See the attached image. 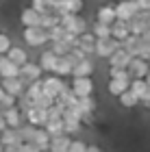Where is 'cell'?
Here are the masks:
<instances>
[{
  "label": "cell",
  "instance_id": "cell-1",
  "mask_svg": "<svg viewBox=\"0 0 150 152\" xmlns=\"http://www.w3.org/2000/svg\"><path fill=\"white\" fill-rule=\"evenodd\" d=\"M24 41L29 46H44L46 41H50L48 28H44V26H26L24 28Z\"/></svg>",
  "mask_w": 150,
  "mask_h": 152
},
{
  "label": "cell",
  "instance_id": "cell-2",
  "mask_svg": "<svg viewBox=\"0 0 150 152\" xmlns=\"http://www.w3.org/2000/svg\"><path fill=\"white\" fill-rule=\"evenodd\" d=\"M61 24H63V28H65V31L76 33V35H83L85 28H87L85 20L80 18L78 13H65V15H61Z\"/></svg>",
  "mask_w": 150,
  "mask_h": 152
},
{
  "label": "cell",
  "instance_id": "cell-3",
  "mask_svg": "<svg viewBox=\"0 0 150 152\" xmlns=\"http://www.w3.org/2000/svg\"><path fill=\"white\" fill-rule=\"evenodd\" d=\"M150 72V61L144 57H133L128 63V74L131 78H146V74Z\"/></svg>",
  "mask_w": 150,
  "mask_h": 152
},
{
  "label": "cell",
  "instance_id": "cell-4",
  "mask_svg": "<svg viewBox=\"0 0 150 152\" xmlns=\"http://www.w3.org/2000/svg\"><path fill=\"white\" fill-rule=\"evenodd\" d=\"M120 48V41L115 37H96V54L100 57H111V54Z\"/></svg>",
  "mask_w": 150,
  "mask_h": 152
},
{
  "label": "cell",
  "instance_id": "cell-5",
  "mask_svg": "<svg viewBox=\"0 0 150 152\" xmlns=\"http://www.w3.org/2000/svg\"><path fill=\"white\" fill-rule=\"evenodd\" d=\"M83 9V0H54L52 11L59 13V15H65V13H78Z\"/></svg>",
  "mask_w": 150,
  "mask_h": 152
},
{
  "label": "cell",
  "instance_id": "cell-6",
  "mask_svg": "<svg viewBox=\"0 0 150 152\" xmlns=\"http://www.w3.org/2000/svg\"><path fill=\"white\" fill-rule=\"evenodd\" d=\"M137 11H139V7H137L135 0H120V2L115 4V13H118V18L120 20H126V22L131 18L137 15Z\"/></svg>",
  "mask_w": 150,
  "mask_h": 152
},
{
  "label": "cell",
  "instance_id": "cell-7",
  "mask_svg": "<svg viewBox=\"0 0 150 152\" xmlns=\"http://www.w3.org/2000/svg\"><path fill=\"white\" fill-rule=\"evenodd\" d=\"M72 89H74V94H76L78 98H83V96H91V91H94V83H91L89 76H74Z\"/></svg>",
  "mask_w": 150,
  "mask_h": 152
},
{
  "label": "cell",
  "instance_id": "cell-8",
  "mask_svg": "<svg viewBox=\"0 0 150 152\" xmlns=\"http://www.w3.org/2000/svg\"><path fill=\"white\" fill-rule=\"evenodd\" d=\"M131 59H133V54L126 50V48H118L111 57H109V63H111V67H128V63H131Z\"/></svg>",
  "mask_w": 150,
  "mask_h": 152
},
{
  "label": "cell",
  "instance_id": "cell-9",
  "mask_svg": "<svg viewBox=\"0 0 150 152\" xmlns=\"http://www.w3.org/2000/svg\"><path fill=\"white\" fill-rule=\"evenodd\" d=\"M74 63H76V59H74L70 52H67V54H61V57L57 59V65H54V74H59V76H67V74H72Z\"/></svg>",
  "mask_w": 150,
  "mask_h": 152
},
{
  "label": "cell",
  "instance_id": "cell-10",
  "mask_svg": "<svg viewBox=\"0 0 150 152\" xmlns=\"http://www.w3.org/2000/svg\"><path fill=\"white\" fill-rule=\"evenodd\" d=\"M42 72H44V70H42V65L29 63V61H26L24 65H20V76H22V80H24V83H33V80H37Z\"/></svg>",
  "mask_w": 150,
  "mask_h": 152
},
{
  "label": "cell",
  "instance_id": "cell-11",
  "mask_svg": "<svg viewBox=\"0 0 150 152\" xmlns=\"http://www.w3.org/2000/svg\"><path fill=\"white\" fill-rule=\"evenodd\" d=\"M128 87H131V78L128 76H111V80H109V94L111 96H120Z\"/></svg>",
  "mask_w": 150,
  "mask_h": 152
},
{
  "label": "cell",
  "instance_id": "cell-12",
  "mask_svg": "<svg viewBox=\"0 0 150 152\" xmlns=\"http://www.w3.org/2000/svg\"><path fill=\"white\" fill-rule=\"evenodd\" d=\"M26 117H29V122L33 126H44L46 122H48V109H39L33 104L29 111H26Z\"/></svg>",
  "mask_w": 150,
  "mask_h": 152
},
{
  "label": "cell",
  "instance_id": "cell-13",
  "mask_svg": "<svg viewBox=\"0 0 150 152\" xmlns=\"http://www.w3.org/2000/svg\"><path fill=\"white\" fill-rule=\"evenodd\" d=\"M63 89H65V83L59 78V74L57 76H48V78L44 80V91L54 96V98H59V94L63 91Z\"/></svg>",
  "mask_w": 150,
  "mask_h": 152
},
{
  "label": "cell",
  "instance_id": "cell-14",
  "mask_svg": "<svg viewBox=\"0 0 150 152\" xmlns=\"http://www.w3.org/2000/svg\"><path fill=\"white\" fill-rule=\"evenodd\" d=\"M128 35H131V26H128V22L118 18V20L111 24V37H115L118 41H122V39H126Z\"/></svg>",
  "mask_w": 150,
  "mask_h": 152
},
{
  "label": "cell",
  "instance_id": "cell-15",
  "mask_svg": "<svg viewBox=\"0 0 150 152\" xmlns=\"http://www.w3.org/2000/svg\"><path fill=\"white\" fill-rule=\"evenodd\" d=\"M0 76L2 78H9V76H20V65L9 57L0 59Z\"/></svg>",
  "mask_w": 150,
  "mask_h": 152
},
{
  "label": "cell",
  "instance_id": "cell-16",
  "mask_svg": "<svg viewBox=\"0 0 150 152\" xmlns=\"http://www.w3.org/2000/svg\"><path fill=\"white\" fill-rule=\"evenodd\" d=\"M2 87H4L7 94L20 96V94H22V89H24V80H22V76H9V78L2 80Z\"/></svg>",
  "mask_w": 150,
  "mask_h": 152
},
{
  "label": "cell",
  "instance_id": "cell-17",
  "mask_svg": "<svg viewBox=\"0 0 150 152\" xmlns=\"http://www.w3.org/2000/svg\"><path fill=\"white\" fill-rule=\"evenodd\" d=\"M22 24L24 26H39V22H42V13H39L37 9H33V7H29V9L22 11Z\"/></svg>",
  "mask_w": 150,
  "mask_h": 152
},
{
  "label": "cell",
  "instance_id": "cell-18",
  "mask_svg": "<svg viewBox=\"0 0 150 152\" xmlns=\"http://www.w3.org/2000/svg\"><path fill=\"white\" fill-rule=\"evenodd\" d=\"M33 148L35 150H48L50 148V133L48 130H35V137H33Z\"/></svg>",
  "mask_w": 150,
  "mask_h": 152
},
{
  "label": "cell",
  "instance_id": "cell-19",
  "mask_svg": "<svg viewBox=\"0 0 150 152\" xmlns=\"http://www.w3.org/2000/svg\"><path fill=\"white\" fill-rule=\"evenodd\" d=\"M70 137H67L65 133H61V135H54L50 137V150L54 152H63V150H70Z\"/></svg>",
  "mask_w": 150,
  "mask_h": 152
},
{
  "label": "cell",
  "instance_id": "cell-20",
  "mask_svg": "<svg viewBox=\"0 0 150 152\" xmlns=\"http://www.w3.org/2000/svg\"><path fill=\"white\" fill-rule=\"evenodd\" d=\"M96 15H98V22H105V24H113L115 20H118L115 7H111V4H105V7H100Z\"/></svg>",
  "mask_w": 150,
  "mask_h": 152
},
{
  "label": "cell",
  "instance_id": "cell-21",
  "mask_svg": "<svg viewBox=\"0 0 150 152\" xmlns=\"http://www.w3.org/2000/svg\"><path fill=\"white\" fill-rule=\"evenodd\" d=\"M57 59H59V54H57V52L46 50V52L42 54V59H39V65H42V70H44V72H54Z\"/></svg>",
  "mask_w": 150,
  "mask_h": 152
},
{
  "label": "cell",
  "instance_id": "cell-22",
  "mask_svg": "<svg viewBox=\"0 0 150 152\" xmlns=\"http://www.w3.org/2000/svg\"><path fill=\"white\" fill-rule=\"evenodd\" d=\"M91 72H94V63L87 61V59L76 61L74 67H72V76H91Z\"/></svg>",
  "mask_w": 150,
  "mask_h": 152
},
{
  "label": "cell",
  "instance_id": "cell-23",
  "mask_svg": "<svg viewBox=\"0 0 150 152\" xmlns=\"http://www.w3.org/2000/svg\"><path fill=\"white\" fill-rule=\"evenodd\" d=\"M44 126H46V130L50 133V137L65 133V120H63V117H52V120H48Z\"/></svg>",
  "mask_w": 150,
  "mask_h": 152
},
{
  "label": "cell",
  "instance_id": "cell-24",
  "mask_svg": "<svg viewBox=\"0 0 150 152\" xmlns=\"http://www.w3.org/2000/svg\"><path fill=\"white\" fill-rule=\"evenodd\" d=\"M118 98H120V104L124 107V109H133V107H137V102H141V100L137 98V96H135V94L131 91V87H128L126 91H122V94L118 96Z\"/></svg>",
  "mask_w": 150,
  "mask_h": 152
},
{
  "label": "cell",
  "instance_id": "cell-25",
  "mask_svg": "<svg viewBox=\"0 0 150 152\" xmlns=\"http://www.w3.org/2000/svg\"><path fill=\"white\" fill-rule=\"evenodd\" d=\"M131 91L141 100L148 94V83H146V78H131Z\"/></svg>",
  "mask_w": 150,
  "mask_h": 152
},
{
  "label": "cell",
  "instance_id": "cell-26",
  "mask_svg": "<svg viewBox=\"0 0 150 152\" xmlns=\"http://www.w3.org/2000/svg\"><path fill=\"white\" fill-rule=\"evenodd\" d=\"M2 115H4V120H7V124H9L11 128H18V124H20V109L15 104L9 107V109H4Z\"/></svg>",
  "mask_w": 150,
  "mask_h": 152
},
{
  "label": "cell",
  "instance_id": "cell-27",
  "mask_svg": "<svg viewBox=\"0 0 150 152\" xmlns=\"http://www.w3.org/2000/svg\"><path fill=\"white\" fill-rule=\"evenodd\" d=\"M7 57L13 59L18 65H24L26 61H29V54H26V50H22V48H18V46H11L9 52H7Z\"/></svg>",
  "mask_w": 150,
  "mask_h": 152
},
{
  "label": "cell",
  "instance_id": "cell-28",
  "mask_svg": "<svg viewBox=\"0 0 150 152\" xmlns=\"http://www.w3.org/2000/svg\"><path fill=\"white\" fill-rule=\"evenodd\" d=\"M54 102H57V98H54V96H50V94H46V91H42L37 96L35 100H33V104L35 107H39V109H50Z\"/></svg>",
  "mask_w": 150,
  "mask_h": 152
},
{
  "label": "cell",
  "instance_id": "cell-29",
  "mask_svg": "<svg viewBox=\"0 0 150 152\" xmlns=\"http://www.w3.org/2000/svg\"><path fill=\"white\" fill-rule=\"evenodd\" d=\"M78 104H80V109H83L87 115H94V111H96V102L91 100V96H83V98H78Z\"/></svg>",
  "mask_w": 150,
  "mask_h": 152
},
{
  "label": "cell",
  "instance_id": "cell-30",
  "mask_svg": "<svg viewBox=\"0 0 150 152\" xmlns=\"http://www.w3.org/2000/svg\"><path fill=\"white\" fill-rule=\"evenodd\" d=\"M94 35L96 37H111V24H105V22H96L94 24Z\"/></svg>",
  "mask_w": 150,
  "mask_h": 152
},
{
  "label": "cell",
  "instance_id": "cell-31",
  "mask_svg": "<svg viewBox=\"0 0 150 152\" xmlns=\"http://www.w3.org/2000/svg\"><path fill=\"white\" fill-rule=\"evenodd\" d=\"M42 91H44V80H39V78H37V80H33L31 85H29V91H26V96H29L31 100H35Z\"/></svg>",
  "mask_w": 150,
  "mask_h": 152
},
{
  "label": "cell",
  "instance_id": "cell-32",
  "mask_svg": "<svg viewBox=\"0 0 150 152\" xmlns=\"http://www.w3.org/2000/svg\"><path fill=\"white\" fill-rule=\"evenodd\" d=\"M50 50H52V52H57L59 57H61V54H67V52H70V50H72V46L67 44V41H63V39H57V41H52V48H50Z\"/></svg>",
  "mask_w": 150,
  "mask_h": 152
},
{
  "label": "cell",
  "instance_id": "cell-33",
  "mask_svg": "<svg viewBox=\"0 0 150 152\" xmlns=\"http://www.w3.org/2000/svg\"><path fill=\"white\" fill-rule=\"evenodd\" d=\"M63 35H65V28H63V24H54V26H50L48 28V37H50V41H57V39H63Z\"/></svg>",
  "mask_w": 150,
  "mask_h": 152
},
{
  "label": "cell",
  "instance_id": "cell-34",
  "mask_svg": "<svg viewBox=\"0 0 150 152\" xmlns=\"http://www.w3.org/2000/svg\"><path fill=\"white\" fill-rule=\"evenodd\" d=\"M52 4L54 0H33V9H37L39 13H46V11H52Z\"/></svg>",
  "mask_w": 150,
  "mask_h": 152
},
{
  "label": "cell",
  "instance_id": "cell-35",
  "mask_svg": "<svg viewBox=\"0 0 150 152\" xmlns=\"http://www.w3.org/2000/svg\"><path fill=\"white\" fill-rule=\"evenodd\" d=\"M83 122L80 120H65V133H78Z\"/></svg>",
  "mask_w": 150,
  "mask_h": 152
},
{
  "label": "cell",
  "instance_id": "cell-36",
  "mask_svg": "<svg viewBox=\"0 0 150 152\" xmlns=\"http://www.w3.org/2000/svg\"><path fill=\"white\" fill-rule=\"evenodd\" d=\"M15 98H18V96H13V94H4V98L0 100V107H2V111L15 104Z\"/></svg>",
  "mask_w": 150,
  "mask_h": 152
},
{
  "label": "cell",
  "instance_id": "cell-37",
  "mask_svg": "<svg viewBox=\"0 0 150 152\" xmlns=\"http://www.w3.org/2000/svg\"><path fill=\"white\" fill-rule=\"evenodd\" d=\"M9 48H11V39L7 37V35H2V33H0V54L9 52Z\"/></svg>",
  "mask_w": 150,
  "mask_h": 152
},
{
  "label": "cell",
  "instance_id": "cell-38",
  "mask_svg": "<svg viewBox=\"0 0 150 152\" xmlns=\"http://www.w3.org/2000/svg\"><path fill=\"white\" fill-rule=\"evenodd\" d=\"M70 150L72 152H83V150H87V146H85V141H72L70 143Z\"/></svg>",
  "mask_w": 150,
  "mask_h": 152
},
{
  "label": "cell",
  "instance_id": "cell-39",
  "mask_svg": "<svg viewBox=\"0 0 150 152\" xmlns=\"http://www.w3.org/2000/svg\"><path fill=\"white\" fill-rule=\"evenodd\" d=\"M139 7V11H150V0H135Z\"/></svg>",
  "mask_w": 150,
  "mask_h": 152
},
{
  "label": "cell",
  "instance_id": "cell-40",
  "mask_svg": "<svg viewBox=\"0 0 150 152\" xmlns=\"http://www.w3.org/2000/svg\"><path fill=\"white\" fill-rule=\"evenodd\" d=\"M87 150H89V152H98L100 148H98V146H87Z\"/></svg>",
  "mask_w": 150,
  "mask_h": 152
},
{
  "label": "cell",
  "instance_id": "cell-41",
  "mask_svg": "<svg viewBox=\"0 0 150 152\" xmlns=\"http://www.w3.org/2000/svg\"><path fill=\"white\" fill-rule=\"evenodd\" d=\"M4 94H7V91H4V87H2V85H0V100H2V98H4Z\"/></svg>",
  "mask_w": 150,
  "mask_h": 152
},
{
  "label": "cell",
  "instance_id": "cell-42",
  "mask_svg": "<svg viewBox=\"0 0 150 152\" xmlns=\"http://www.w3.org/2000/svg\"><path fill=\"white\" fill-rule=\"evenodd\" d=\"M146 83H148V87H150V72L146 74Z\"/></svg>",
  "mask_w": 150,
  "mask_h": 152
},
{
  "label": "cell",
  "instance_id": "cell-43",
  "mask_svg": "<svg viewBox=\"0 0 150 152\" xmlns=\"http://www.w3.org/2000/svg\"><path fill=\"white\" fill-rule=\"evenodd\" d=\"M0 78H2V76H0Z\"/></svg>",
  "mask_w": 150,
  "mask_h": 152
}]
</instances>
